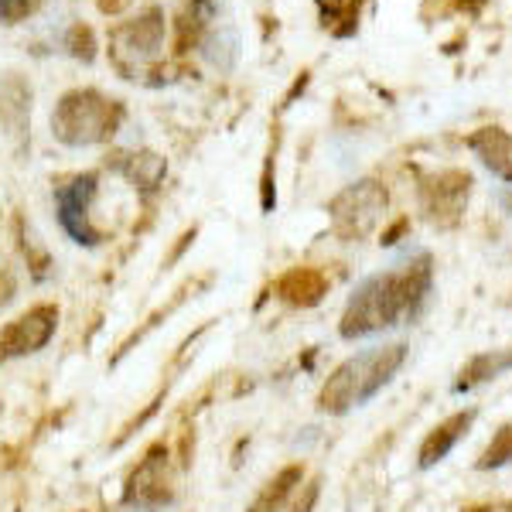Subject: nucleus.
Segmentation results:
<instances>
[{
    "mask_svg": "<svg viewBox=\"0 0 512 512\" xmlns=\"http://www.w3.org/2000/svg\"><path fill=\"white\" fill-rule=\"evenodd\" d=\"M431 294V270L427 260L407 270H390V274L369 277L359 291L352 294L349 308L342 315L345 338H369L386 328L414 321Z\"/></svg>",
    "mask_w": 512,
    "mask_h": 512,
    "instance_id": "nucleus-1",
    "label": "nucleus"
},
{
    "mask_svg": "<svg viewBox=\"0 0 512 512\" xmlns=\"http://www.w3.org/2000/svg\"><path fill=\"white\" fill-rule=\"evenodd\" d=\"M403 359H407V345H376V349L345 359L318 396L321 410L325 414H349L352 407H362L400 373Z\"/></svg>",
    "mask_w": 512,
    "mask_h": 512,
    "instance_id": "nucleus-2",
    "label": "nucleus"
},
{
    "mask_svg": "<svg viewBox=\"0 0 512 512\" xmlns=\"http://www.w3.org/2000/svg\"><path fill=\"white\" fill-rule=\"evenodd\" d=\"M52 127H55V134L72 147L96 144V140H103L110 134L113 106L99 93H69L59 103V110H55Z\"/></svg>",
    "mask_w": 512,
    "mask_h": 512,
    "instance_id": "nucleus-3",
    "label": "nucleus"
},
{
    "mask_svg": "<svg viewBox=\"0 0 512 512\" xmlns=\"http://www.w3.org/2000/svg\"><path fill=\"white\" fill-rule=\"evenodd\" d=\"M93 195H96V175H79L59 185V192H55L62 229L76 239V243H86V246L99 243V233L93 229V222H89V202H93Z\"/></svg>",
    "mask_w": 512,
    "mask_h": 512,
    "instance_id": "nucleus-4",
    "label": "nucleus"
},
{
    "mask_svg": "<svg viewBox=\"0 0 512 512\" xmlns=\"http://www.w3.org/2000/svg\"><path fill=\"white\" fill-rule=\"evenodd\" d=\"M59 328V311L52 304L31 308L28 315H21L11 328H4L0 335V359H14V355H28L48 345V338Z\"/></svg>",
    "mask_w": 512,
    "mask_h": 512,
    "instance_id": "nucleus-5",
    "label": "nucleus"
},
{
    "mask_svg": "<svg viewBox=\"0 0 512 512\" xmlns=\"http://www.w3.org/2000/svg\"><path fill=\"white\" fill-rule=\"evenodd\" d=\"M168 454L164 448H154L144 458V465L137 468L134 478H130L127 489V506L144 509V512H158L161 506L171 502V489H168Z\"/></svg>",
    "mask_w": 512,
    "mask_h": 512,
    "instance_id": "nucleus-6",
    "label": "nucleus"
},
{
    "mask_svg": "<svg viewBox=\"0 0 512 512\" xmlns=\"http://www.w3.org/2000/svg\"><path fill=\"white\" fill-rule=\"evenodd\" d=\"M472 420H475V410H465V414H454L451 420H444L441 427H434V434H427L424 448H420V468H431L437 461L448 458V451L465 437Z\"/></svg>",
    "mask_w": 512,
    "mask_h": 512,
    "instance_id": "nucleus-7",
    "label": "nucleus"
},
{
    "mask_svg": "<svg viewBox=\"0 0 512 512\" xmlns=\"http://www.w3.org/2000/svg\"><path fill=\"white\" fill-rule=\"evenodd\" d=\"M509 366H512V349H506V352H482V355H475V359L468 362L465 369H461V379L454 383V393L475 390V386H482V383H489V379H495L499 373H506Z\"/></svg>",
    "mask_w": 512,
    "mask_h": 512,
    "instance_id": "nucleus-8",
    "label": "nucleus"
},
{
    "mask_svg": "<svg viewBox=\"0 0 512 512\" xmlns=\"http://www.w3.org/2000/svg\"><path fill=\"white\" fill-rule=\"evenodd\" d=\"M202 59L212 65V69H219V72H233L236 69V62H239V35H236V28H216V31H209L202 41Z\"/></svg>",
    "mask_w": 512,
    "mask_h": 512,
    "instance_id": "nucleus-9",
    "label": "nucleus"
},
{
    "mask_svg": "<svg viewBox=\"0 0 512 512\" xmlns=\"http://www.w3.org/2000/svg\"><path fill=\"white\" fill-rule=\"evenodd\" d=\"M120 38H130V59L144 62L158 52L161 45V24L158 18H147V21H137L134 28L120 31Z\"/></svg>",
    "mask_w": 512,
    "mask_h": 512,
    "instance_id": "nucleus-10",
    "label": "nucleus"
},
{
    "mask_svg": "<svg viewBox=\"0 0 512 512\" xmlns=\"http://www.w3.org/2000/svg\"><path fill=\"white\" fill-rule=\"evenodd\" d=\"M294 482H301V468H287L284 475H277V482H270L267 492H263L260 499H256L253 512H277L280 506H284L287 495H291Z\"/></svg>",
    "mask_w": 512,
    "mask_h": 512,
    "instance_id": "nucleus-11",
    "label": "nucleus"
},
{
    "mask_svg": "<svg viewBox=\"0 0 512 512\" xmlns=\"http://www.w3.org/2000/svg\"><path fill=\"white\" fill-rule=\"evenodd\" d=\"M509 461H512V427H502V431L492 437L489 448H485L478 468H502V465H509Z\"/></svg>",
    "mask_w": 512,
    "mask_h": 512,
    "instance_id": "nucleus-12",
    "label": "nucleus"
},
{
    "mask_svg": "<svg viewBox=\"0 0 512 512\" xmlns=\"http://www.w3.org/2000/svg\"><path fill=\"white\" fill-rule=\"evenodd\" d=\"M31 0H0V18H18Z\"/></svg>",
    "mask_w": 512,
    "mask_h": 512,
    "instance_id": "nucleus-13",
    "label": "nucleus"
},
{
    "mask_svg": "<svg viewBox=\"0 0 512 512\" xmlns=\"http://www.w3.org/2000/svg\"><path fill=\"white\" fill-rule=\"evenodd\" d=\"M468 512H512V502H492V506H475Z\"/></svg>",
    "mask_w": 512,
    "mask_h": 512,
    "instance_id": "nucleus-14",
    "label": "nucleus"
},
{
    "mask_svg": "<svg viewBox=\"0 0 512 512\" xmlns=\"http://www.w3.org/2000/svg\"><path fill=\"white\" fill-rule=\"evenodd\" d=\"M509 209H512V198H509Z\"/></svg>",
    "mask_w": 512,
    "mask_h": 512,
    "instance_id": "nucleus-15",
    "label": "nucleus"
}]
</instances>
